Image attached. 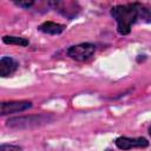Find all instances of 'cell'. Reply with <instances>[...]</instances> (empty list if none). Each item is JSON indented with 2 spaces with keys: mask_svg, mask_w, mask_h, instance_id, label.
Wrapping results in <instances>:
<instances>
[{
  "mask_svg": "<svg viewBox=\"0 0 151 151\" xmlns=\"http://www.w3.org/2000/svg\"><path fill=\"white\" fill-rule=\"evenodd\" d=\"M110 13L117 22V32L120 35H127L131 32L132 25L139 20L138 1L116 5L111 8Z\"/></svg>",
  "mask_w": 151,
  "mask_h": 151,
  "instance_id": "6da1fadb",
  "label": "cell"
},
{
  "mask_svg": "<svg viewBox=\"0 0 151 151\" xmlns=\"http://www.w3.org/2000/svg\"><path fill=\"white\" fill-rule=\"evenodd\" d=\"M54 117L51 113H40V114H29L21 117H12L6 120V126L13 130H27L40 127L45 124L51 123Z\"/></svg>",
  "mask_w": 151,
  "mask_h": 151,
  "instance_id": "7a4b0ae2",
  "label": "cell"
},
{
  "mask_svg": "<svg viewBox=\"0 0 151 151\" xmlns=\"http://www.w3.org/2000/svg\"><path fill=\"white\" fill-rule=\"evenodd\" d=\"M48 6H51L55 12L65 17L66 19H74L81 11L80 5L77 1H71V0H55V1H50Z\"/></svg>",
  "mask_w": 151,
  "mask_h": 151,
  "instance_id": "3957f363",
  "label": "cell"
},
{
  "mask_svg": "<svg viewBox=\"0 0 151 151\" xmlns=\"http://www.w3.org/2000/svg\"><path fill=\"white\" fill-rule=\"evenodd\" d=\"M96 52V45L92 42H80L77 45H72L67 48L66 54L71 59L76 61H86Z\"/></svg>",
  "mask_w": 151,
  "mask_h": 151,
  "instance_id": "277c9868",
  "label": "cell"
},
{
  "mask_svg": "<svg viewBox=\"0 0 151 151\" xmlns=\"http://www.w3.org/2000/svg\"><path fill=\"white\" fill-rule=\"evenodd\" d=\"M114 144L119 150L127 151L131 149H145L150 145V142L145 137H126L120 136L114 139Z\"/></svg>",
  "mask_w": 151,
  "mask_h": 151,
  "instance_id": "5b68a950",
  "label": "cell"
},
{
  "mask_svg": "<svg viewBox=\"0 0 151 151\" xmlns=\"http://www.w3.org/2000/svg\"><path fill=\"white\" fill-rule=\"evenodd\" d=\"M33 106V103L31 100H9V101H2L0 104V114L7 116L13 113L24 112Z\"/></svg>",
  "mask_w": 151,
  "mask_h": 151,
  "instance_id": "8992f818",
  "label": "cell"
},
{
  "mask_svg": "<svg viewBox=\"0 0 151 151\" xmlns=\"http://www.w3.org/2000/svg\"><path fill=\"white\" fill-rule=\"evenodd\" d=\"M19 67V63L8 55H4L0 59V76L2 78H7L12 76Z\"/></svg>",
  "mask_w": 151,
  "mask_h": 151,
  "instance_id": "52a82bcc",
  "label": "cell"
},
{
  "mask_svg": "<svg viewBox=\"0 0 151 151\" xmlns=\"http://www.w3.org/2000/svg\"><path fill=\"white\" fill-rule=\"evenodd\" d=\"M65 25L54 21H44L38 26V31L50 35H59L65 31Z\"/></svg>",
  "mask_w": 151,
  "mask_h": 151,
  "instance_id": "ba28073f",
  "label": "cell"
},
{
  "mask_svg": "<svg viewBox=\"0 0 151 151\" xmlns=\"http://www.w3.org/2000/svg\"><path fill=\"white\" fill-rule=\"evenodd\" d=\"M2 42L7 45H18L21 47H26L29 45V40L24 37H17V35H4Z\"/></svg>",
  "mask_w": 151,
  "mask_h": 151,
  "instance_id": "9c48e42d",
  "label": "cell"
},
{
  "mask_svg": "<svg viewBox=\"0 0 151 151\" xmlns=\"http://www.w3.org/2000/svg\"><path fill=\"white\" fill-rule=\"evenodd\" d=\"M139 20L144 22H151V4L138 2Z\"/></svg>",
  "mask_w": 151,
  "mask_h": 151,
  "instance_id": "30bf717a",
  "label": "cell"
},
{
  "mask_svg": "<svg viewBox=\"0 0 151 151\" xmlns=\"http://www.w3.org/2000/svg\"><path fill=\"white\" fill-rule=\"evenodd\" d=\"M13 4L15 5V6H18V7H21V8H24V9H29V8H32L34 5H35V1H33V0H25V1H13Z\"/></svg>",
  "mask_w": 151,
  "mask_h": 151,
  "instance_id": "8fae6325",
  "label": "cell"
},
{
  "mask_svg": "<svg viewBox=\"0 0 151 151\" xmlns=\"http://www.w3.org/2000/svg\"><path fill=\"white\" fill-rule=\"evenodd\" d=\"M0 151H22V147L15 144H1Z\"/></svg>",
  "mask_w": 151,
  "mask_h": 151,
  "instance_id": "7c38bea8",
  "label": "cell"
},
{
  "mask_svg": "<svg viewBox=\"0 0 151 151\" xmlns=\"http://www.w3.org/2000/svg\"><path fill=\"white\" fill-rule=\"evenodd\" d=\"M147 132H149V134H150V136H151V125H150V126H149V129H147Z\"/></svg>",
  "mask_w": 151,
  "mask_h": 151,
  "instance_id": "4fadbf2b",
  "label": "cell"
}]
</instances>
